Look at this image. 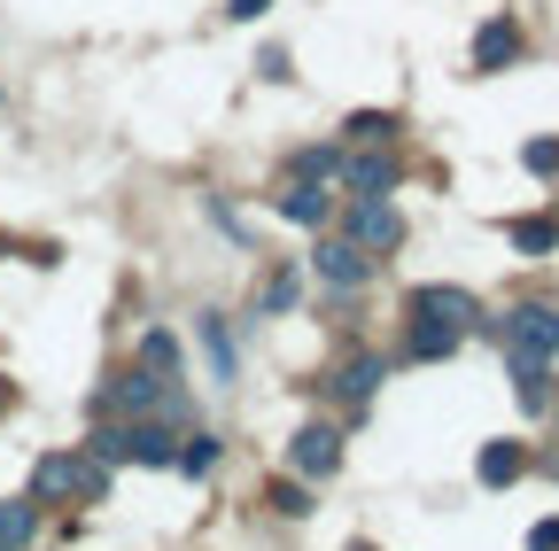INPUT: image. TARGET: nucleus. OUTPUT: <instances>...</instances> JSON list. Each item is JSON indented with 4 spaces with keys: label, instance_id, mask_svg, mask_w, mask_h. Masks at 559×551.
<instances>
[{
    "label": "nucleus",
    "instance_id": "1",
    "mask_svg": "<svg viewBox=\"0 0 559 551\" xmlns=\"http://www.w3.org/2000/svg\"><path fill=\"white\" fill-rule=\"evenodd\" d=\"M102 490H109V466H102L94 451H47V458L32 466V505H55V498L102 505Z\"/></svg>",
    "mask_w": 559,
    "mask_h": 551
},
{
    "label": "nucleus",
    "instance_id": "2",
    "mask_svg": "<svg viewBox=\"0 0 559 551\" xmlns=\"http://www.w3.org/2000/svg\"><path fill=\"white\" fill-rule=\"evenodd\" d=\"M489 334L506 342V358H513V366H544V358H559V311H551V303H521L513 319H498Z\"/></svg>",
    "mask_w": 559,
    "mask_h": 551
},
{
    "label": "nucleus",
    "instance_id": "3",
    "mask_svg": "<svg viewBox=\"0 0 559 551\" xmlns=\"http://www.w3.org/2000/svg\"><path fill=\"white\" fill-rule=\"evenodd\" d=\"M349 241H358L366 256H373V249H396V241H404L396 202H389V194H358V211H349Z\"/></svg>",
    "mask_w": 559,
    "mask_h": 551
},
{
    "label": "nucleus",
    "instance_id": "4",
    "mask_svg": "<svg viewBox=\"0 0 559 551\" xmlns=\"http://www.w3.org/2000/svg\"><path fill=\"white\" fill-rule=\"evenodd\" d=\"M319 280H334V288H366L373 280V256L358 249V241H319Z\"/></svg>",
    "mask_w": 559,
    "mask_h": 551
},
{
    "label": "nucleus",
    "instance_id": "5",
    "mask_svg": "<svg viewBox=\"0 0 559 551\" xmlns=\"http://www.w3.org/2000/svg\"><path fill=\"white\" fill-rule=\"evenodd\" d=\"M342 179H349V194H389V187H396V156H389V141H366L358 156L342 164Z\"/></svg>",
    "mask_w": 559,
    "mask_h": 551
},
{
    "label": "nucleus",
    "instance_id": "6",
    "mask_svg": "<svg viewBox=\"0 0 559 551\" xmlns=\"http://www.w3.org/2000/svg\"><path fill=\"white\" fill-rule=\"evenodd\" d=\"M156 396H164V381H156V373H109L102 411H132V420H148V411H156Z\"/></svg>",
    "mask_w": 559,
    "mask_h": 551
},
{
    "label": "nucleus",
    "instance_id": "7",
    "mask_svg": "<svg viewBox=\"0 0 559 551\" xmlns=\"http://www.w3.org/2000/svg\"><path fill=\"white\" fill-rule=\"evenodd\" d=\"M513 55H521V24H513V16H498V24H481V32H474V71H481V79H489V71H506Z\"/></svg>",
    "mask_w": 559,
    "mask_h": 551
},
{
    "label": "nucleus",
    "instance_id": "8",
    "mask_svg": "<svg viewBox=\"0 0 559 551\" xmlns=\"http://www.w3.org/2000/svg\"><path fill=\"white\" fill-rule=\"evenodd\" d=\"M288 466L326 481V474L342 466V435H334V428H304V435H296V451H288Z\"/></svg>",
    "mask_w": 559,
    "mask_h": 551
},
{
    "label": "nucleus",
    "instance_id": "9",
    "mask_svg": "<svg viewBox=\"0 0 559 551\" xmlns=\"http://www.w3.org/2000/svg\"><path fill=\"white\" fill-rule=\"evenodd\" d=\"M326 211H334V194H319V179H288V187H280V218H288V226H326Z\"/></svg>",
    "mask_w": 559,
    "mask_h": 551
},
{
    "label": "nucleus",
    "instance_id": "10",
    "mask_svg": "<svg viewBox=\"0 0 559 551\" xmlns=\"http://www.w3.org/2000/svg\"><path fill=\"white\" fill-rule=\"evenodd\" d=\"M171 451H179V435L156 428V420H132V428H124V458H132V466H171Z\"/></svg>",
    "mask_w": 559,
    "mask_h": 551
},
{
    "label": "nucleus",
    "instance_id": "11",
    "mask_svg": "<svg viewBox=\"0 0 559 551\" xmlns=\"http://www.w3.org/2000/svg\"><path fill=\"white\" fill-rule=\"evenodd\" d=\"M412 311H419V319H443V326H459V334L474 326V296H466V288H419Z\"/></svg>",
    "mask_w": 559,
    "mask_h": 551
},
{
    "label": "nucleus",
    "instance_id": "12",
    "mask_svg": "<svg viewBox=\"0 0 559 551\" xmlns=\"http://www.w3.org/2000/svg\"><path fill=\"white\" fill-rule=\"evenodd\" d=\"M474 474H481V481H489V490H513V481H521V474H528V451H521V443H489V451H481V466H474Z\"/></svg>",
    "mask_w": 559,
    "mask_h": 551
},
{
    "label": "nucleus",
    "instance_id": "13",
    "mask_svg": "<svg viewBox=\"0 0 559 551\" xmlns=\"http://www.w3.org/2000/svg\"><path fill=\"white\" fill-rule=\"evenodd\" d=\"M451 350H459V326L412 311V358H419V366H436V358H451Z\"/></svg>",
    "mask_w": 559,
    "mask_h": 551
},
{
    "label": "nucleus",
    "instance_id": "14",
    "mask_svg": "<svg viewBox=\"0 0 559 551\" xmlns=\"http://www.w3.org/2000/svg\"><path fill=\"white\" fill-rule=\"evenodd\" d=\"M381 373H389V366H381L373 350H358V358H349V366H342V381H334V388H342L349 404H366V396L381 388Z\"/></svg>",
    "mask_w": 559,
    "mask_h": 551
},
{
    "label": "nucleus",
    "instance_id": "15",
    "mask_svg": "<svg viewBox=\"0 0 559 551\" xmlns=\"http://www.w3.org/2000/svg\"><path fill=\"white\" fill-rule=\"evenodd\" d=\"M32 528H39V505H32V498H9V505H0V543H32Z\"/></svg>",
    "mask_w": 559,
    "mask_h": 551
},
{
    "label": "nucleus",
    "instance_id": "16",
    "mask_svg": "<svg viewBox=\"0 0 559 551\" xmlns=\"http://www.w3.org/2000/svg\"><path fill=\"white\" fill-rule=\"evenodd\" d=\"M171 466H179V474H210V466H218V435H179Z\"/></svg>",
    "mask_w": 559,
    "mask_h": 551
},
{
    "label": "nucleus",
    "instance_id": "17",
    "mask_svg": "<svg viewBox=\"0 0 559 551\" xmlns=\"http://www.w3.org/2000/svg\"><path fill=\"white\" fill-rule=\"evenodd\" d=\"M140 366H148L156 381H171L179 373V342L171 334H140Z\"/></svg>",
    "mask_w": 559,
    "mask_h": 551
},
{
    "label": "nucleus",
    "instance_id": "18",
    "mask_svg": "<svg viewBox=\"0 0 559 551\" xmlns=\"http://www.w3.org/2000/svg\"><path fill=\"white\" fill-rule=\"evenodd\" d=\"M513 249H528V256H551V249H559V226H551V218H521V226H513Z\"/></svg>",
    "mask_w": 559,
    "mask_h": 551
},
{
    "label": "nucleus",
    "instance_id": "19",
    "mask_svg": "<svg viewBox=\"0 0 559 551\" xmlns=\"http://www.w3.org/2000/svg\"><path fill=\"white\" fill-rule=\"evenodd\" d=\"M202 350H210V373L234 381V342H226V326H218V319H202Z\"/></svg>",
    "mask_w": 559,
    "mask_h": 551
},
{
    "label": "nucleus",
    "instance_id": "20",
    "mask_svg": "<svg viewBox=\"0 0 559 551\" xmlns=\"http://www.w3.org/2000/svg\"><path fill=\"white\" fill-rule=\"evenodd\" d=\"M513 381H521V404H528V411L551 404V373H544V366H513Z\"/></svg>",
    "mask_w": 559,
    "mask_h": 551
},
{
    "label": "nucleus",
    "instance_id": "21",
    "mask_svg": "<svg viewBox=\"0 0 559 551\" xmlns=\"http://www.w3.org/2000/svg\"><path fill=\"white\" fill-rule=\"evenodd\" d=\"M342 171V148H304L296 156V179H334Z\"/></svg>",
    "mask_w": 559,
    "mask_h": 551
},
{
    "label": "nucleus",
    "instance_id": "22",
    "mask_svg": "<svg viewBox=\"0 0 559 551\" xmlns=\"http://www.w3.org/2000/svg\"><path fill=\"white\" fill-rule=\"evenodd\" d=\"M389 132H396V117H373V109L349 117V141H358V148H366V141H389Z\"/></svg>",
    "mask_w": 559,
    "mask_h": 551
},
{
    "label": "nucleus",
    "instance_id": "23",
    "mask_svg": "<svg viewBox=\"0 0 559 551\" xmlns=\"http://www.w3.org/2000/svg\"><path fill=\"white\" fill-rule=\"evenodd\" d=\"M272 505L288 513V520H304V513H311V498H304V481H272Z\"/></svg>",
    "mask_w": 559,
    "mask_h": 551
},
{
    "label": "nucleus",
    "instance_id": "24",
    "mask_svg": "<svg viewBox=\"0 0 559 551\" xmlns=\"http://www.w3.org/2000/svg\"><path fill=\"white\" fill-rule=\"evenodd\" d=\"M296 303V272H272L264 280V311H288Z\"/></svg>",
    "mask_w": 559,
    "mask_h": 551
},
{
    "label": "nucleus",
    "instance_id": "25",
    "mask_svg": "<svg viewBox=\"0 0 559 551\" xmlns=\"http://www.w3.org/2000/svg\"><path fill=\"white\" fill-rule=\"evenodd\" d=\"M521 164H528V171H544V179H551V171H559V141H528V148H521Z\"/></svg>",
    "mask_w": 559,
    "mask_h": 551
},
{
    "label": "nucleus",
    "instance_id": "26",
    "mask_svg": "<svg viewBox=\"0 0 559 551\" xmlns=\"http://www.w3.org/2000/svg\"><path fill=\"white\" fill-rule=\"evenodd\" d=\"M528 551H559V520H544V528H528Z\"/></svg>",
    "mask_w": 559,
    "mask_h": 551
},
{
    "label": "nucleus",
    "instance_id": "27",
    "mask_svg": "<svg viewBox=\"0 0 559 551\" xmlns=\"http://www.w3.org/2000/svg\"><path fill=\"white\" fill-rule=\"evenodd\" d=\"M264 9H272V0H234V16H241V24H257Z\"/></svg>",
    "mask_w": 559,
    "mask_h": 551
},
{
    "label": "nucleus",
    "instance_id": "28",
    "mask_svg": "<svg viewBox=\"0 0 559 551\" xmlns=\"http://www.w3.org/2000/svg\"><path fill=\"white\" fill-rule=\"evenodd\" d=\"M0 411H9V381H0Z\"/></svg>",
    "mask_w": 559,
    "mask_h": 551
},
{
    "label": "nucleus",
    "instance_id": "29",
    "mask_svg": "<svg viewBox=\"0 0 559 551\" xmlns=\"http://www.w3.org/2000/svg\"><path fill=\"white\" fill-rule=\"evenodd\" d=\"M0 551H24V543H0Z\"/></svg>",
    "mask_w": 559,
    "mask_h": 551
},
{
    "label": "nucleus",
    "instance_id": "30",
    "mask_svg": "<svg viewBox=\"0 0 559 551\" xmlns=\"http://www.w3.org/2000/svg\"><path fill=\"white\" fill-rule=\"evenodd\" d=\"M551 474H559V466H551Z\"/></svg>",
    "mask_w": 559,
    "mask_h": 551
}]
</instances>
